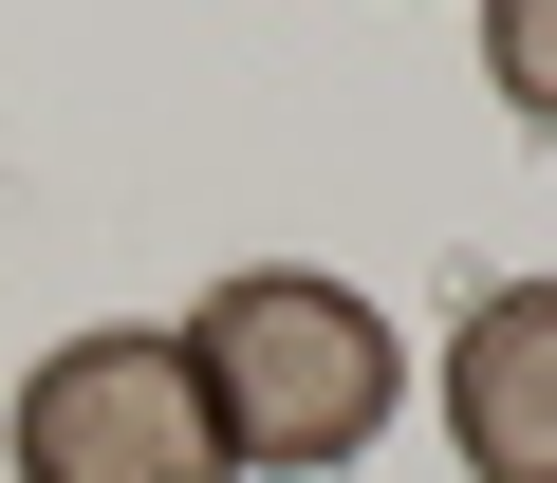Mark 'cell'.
Masks as SVG:
<instances>
[{
  "mask_svg": "<svg viewBox=\"0 0 557 483\" xmlns=\"http://www.w3.org/2000/svg\"><path fill=\"white\" fill-rule=\"evenodd\" d=\"M186 354H205V391H223V446L242 465H278V483H335L372 428H391V317L354 298V280H223L205 317H186Z\"/></svg>",
  "mask_w": 557,
  "mask_h": 483,
  "instance_id": "1",
  "label": "cell"
},
{
  "mask_svg": "<svg viewBox=\"0 0 557 483\" xmlns=\"http://www.w3.org/2000/svg\"><path fill=\"white\" fill-rule=\"evenodd\" d=\"M20 483H242L186 335H75L20 391Z\"/></svg>",
  "mask_w": 557,
  "mask_h": 483,
  "instance_id": "2",
  "label": "cell"
},
{
  "mask_svg": "<svg viewBox=\"0 0 557 483\" xmlns=\"http://www.w3.org/2000/svg\"><path fill=\"white\" fill-rule=\"evenodd\" d=\"M446 446H465V483H557V280L465 298V335H446Z\"/></svg>",
  "mask_w": 557,
  "mask_h": 483,
  "instance_id": "3",
  "label": "cell"
},
{
  "mask_svg": "<svg viewBox=\"0 0 557 483\" xmlns=\"http://www.w3.org/2000/svg\"><path fill=\"white\" fill-rule=\"evenodd\" d=\"M483 75L520 131H557V0H483Z\"/></svg>",
  "mask_w": 557,
  "mask_h": 483,
  "instance_id": "4",
  "label": "cell"
}]
</instances>
